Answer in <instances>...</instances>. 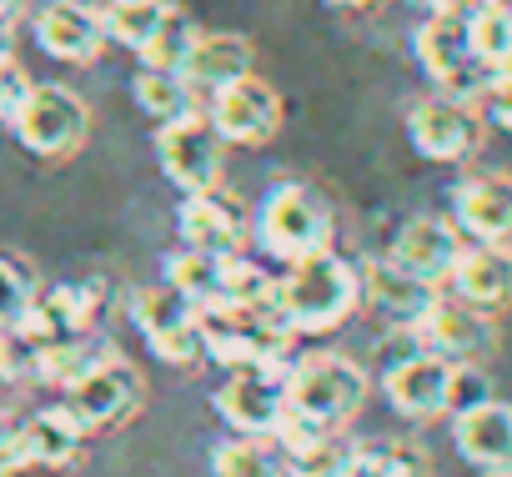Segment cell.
Instances as JSON below:
<instances>
[{
    "label": "cell",
    "instance_id": "obj_17",
    "mask_svg": "<svg viewBox=\"0 0 512 477\" xmlns=\"http://www.w3.org/2000/svg\"><path fill=\"white\" fill-rule=\"evenodd\" d=\"M176 231H181V247L206 252V257H236L246 247V216L221 191H191V196H181Z\"/></svg>",
    "mask_w": 512,
    "mask_h": 477
},
{
    "label": "cell",
    "instance_id": "obj_23",
    "mask_svg": "<svg viewBox=\"0 0 512 477\" xmlns=\"http://www.w3.org/2000/svg\"><path fill=\"white\" fill-rule=\"evenodd\" d=\"M26 447H31V467H76L81 447H86V427L61 407H41L26 417Z\"/></svg>",
    "mask_w": 512,
    "mask_h": 477
},
{
    "label": "cell",
    "instance_id": "obj_2",
    "mask_svg": "<svg viewBox=\"0 0 512 477\" xmlns=\"http://www.w3.org/2000/svg\"><path fill=\"white\" fill-rule=\"evenodd\" d=\"M362 307V277L352 262H342L332 247L317 257H302L287 267V277L277 282V312L282 322L302 337V332H337L352 312Z\"/></svg>",
    "mask_w": 512,
    "mask_h": 477
},
{
    "label": "cell",
    "instance_id": "obj_37",
    "mask_svg": "<svg viewBox=\"0 0 512 477\" xmlns=\"http://www.w3.org/2000/svg\"><path fill=\"white\" fill-rule=\"evenodd\" d=\"M36 362V347L21 332H0V382H26Z\"/></svg>",
    "mask_w": 512,
    "mask_h": 477
},
{
    "label": "cell",
    "instance_id": "obj_30",
    "mask_svg": "<svg viewBox=\"0 0 512 477\" xmlns=\"http://www.w3.org/2000/svg\"><path fill=\"white\" fill-rule=\"evenodd\" d=\"M166 287L181 292L191 307L216 302V292H221V257H206V252H191V247L171 252L166 257Z\"/></svg>",
    "mask_w": 512,
    "mask_h": 477
},
{
    "label": "cell",
    "instance_id": "obj_25",
    "mask_svg": "<svg viewBox=\"0 0 512 477\" xmlns=\"http://www.w3.org/2000/svg\"><path fill=\"white\" fill-rule=\"evenodd\" d=\"M211 477H287V457L272 437H226L211 447Z\"/></svg>",
    "mask_w": 512,
    "mask_h": 477
},
{
    "label": "cell",
    "instance_id": "obj_6",
    "mask_svg": "<svg viewBox=\"0 0 512 477\" xmlns=\"http://www.w3.org/2000/svg\"><path fill=\"white\" fill-rule=\"evenodd\" d=\"M146 402V377L116 357V352H101L71 387H66V412L86 427V432H111V427H126Z\"/></svg>",
    "mask_w": 512,
    "mask_h": 477
},
{
    "label": "cell",
    "instance_id": "obj_16",
    "mask_svg": "<svg viewBox=\"0 0 512 477\" xmlns=\"http://www.w3.org/2000/svg\"><path fill=\"white\" fill-rule=\"evenodd\" d=\"M357 277H362V307H372L382 322H392V327H402V332H412V327L422 322V312L442 297V287L412 277V272L397 267L392 257L362 262Z\"/></svg>",
    "mask_w": 512,
    "mask_h": 477
},
{
    "label": "cell",
    "instance_id": "obj_31",
    "mask_svg": "<svg viewBox=\"0 0 512 477\" xmlns=\"http://www.w3.org/2000/svg\"><path fill=\"white\" fill-rule=\"evenodd\" d=\"M161 11H166V0H106V11H101L106 41H121L136 51L151 36V26L161 21Z\"/></svg>",
    "mask_w": 512,
    "mask_h": 477
},
{
    "label": "cell",
    "instance_id": "obj_10",
    "mask_svg": "<svg viewBox=\"0 0 512 477\" xmlns=\"http://www.w3.org/2000/svg\"><path fill=\"white\" fill-rule=\"evenodd\" d=\"M407 141L417 146V156L457 166V161L477 156V146H482V111L472 101L427 96L407 111Z\"/></svg>",
    "mask_w": 512,
    "mask_h": 477
},
{
    "label": "cell",
    "instance_id": "obj_27",
    "mask_svg": "<svg viewBox=\"0 0 512 477\" xmlns=\"http://www.w3.org/2000/svg\"><path fill=\"white\" fill-rule=\"evenodd\" d=\"M131 96H136V106H141L156 126H166V121L196 111V91L181 81V71H151V66H141L136 81H131Z\"/></svg>",
    "mask_w": 512,
    "mask_h": 477
},
{
    "label": "cell",
    "instance_id": "obj_40",
    "mask_svg": "<svg viewBox=\"0 0 512 477\" xmlns=\"http://www.w3.org/2000/svg\"><path fill=\"white\" fill-rule=\"evenodd\" d=\"M11 51H16V21L0 16V61H11Z\"/></svg>",
    "mask_w": 512,
    "mask_h": 477
},
{
    "label": "cell",
    "instance_id": "obj_34",
    "mask_svg": "<svg viewBox=\"0 0 512 477\" xmlns=\"http://www.w3.org/2000/svg\"><path fill=\"white\" fill-rule=\"evenodd\" d=\"M492 397V382L482 372V362H452V392H447V417L452 412H467L477 402Z\"/></svg>",
    "mask_w": 512,
    "mask_h": 477
},
{
    "label": "cell",
    "instance_id": "obj_15",
    "mask_svg": "<svg viewBox=\"0 0 512 477\" xmlns=\"http://www.w3.org/2000/svg\"><path fill=\"white\" fill-rule=\"evenodd\" d=\"M452 226L467 242L512 247V176L507 171H472L452 186Z\"/></svg>",
    "mask_w": 512,
    "mask_h": 477
},
{
    "label": "cell",
    "instance_id": "obj_18",
    "mask_svg": "<svg viewBox=\"0 0 512 477\" xmlns=\"http://www.w3.org/2000/svg\"><path fill=\"white\" fill-rule=\"evenodd\" d=\"M36 46L51 61L91 66L106 51V21H101V11L86 6V0H51V6L36 11Z\"/></svg>",
    "mask_w": 512,
    "mask_h": 477
},
{
    "label": "cell",
    "instance_id": "obj_22",
    "mask_svg": "<svg viewBox=\"0 0 512 477\" xmlns=\"http://www.w3.org/2000/svg\"><path fill=\"white\" fill-rule=\"evenodd\" d=\"M251 76V41L246 36H231V31H211V36H196L186 61H181V81L191 91H221L231 81Z\"/></svg>",
    "mask_w": 512,
    "mask_h": 477
},
{
    "label": "cell",
    "instance_id": "obj_28",
    "mask_svg": "<svg viewBox=\"0 0 512 477\" xmlns=\"http://www.w3.org/2000/svg\"><path fill=\"white\" fill-rule=\"evenodd\" d=\"M467 36H472V51L487 71L512 66V6H502V0L467 6Z\"/></svg>",
    "mask_w": 512,
    "mask_h": 477
},
{
    "label": "cell",
    "instance_id": "obj_11",
    "mask_svg": "<svg viewBox=\"0 0 512 477\" xmlns=\"http://www.w3.org/2000/svg\"><path fill=\"white\" fill-rule=\"evenodd\" d=\"M131 322H136V332L146 337V347H151L161 362H171V367L201 362L196 307H191L181 292H171L166 282H161V287H141V292L131 297Z\"/></svg>",
    "mask_w": 512,
    "mask_h": 477
},
{
    "label": "cell",
    "instance_id": "obj_5",
    "mask_svg": "<svg viewBox=\"0 0 512 477\" xmlns=\"http://www.w3.org/2000/svg\"><path fill=\"white\" fill-rule=\"evenodd\" d=\"M412 56L427 71V81L437 86V96H452V101H472L477 106V96H482V86L492 76L477 61V51H472L467 11H427V21L412 36Z\"/></svg>",
    "mask_w": 512,
    "mask_h": 477
},
{
    "label": "cell",
    "instance_id": "obj_14",
    "mask_svg": "<svg viewBox=\"0 0 512 477\" xmlns=\"http://www.w3.org/2000/svg\"><path fill=\"white\" fill-rule=\"evenodd\" d=\"M382 392L392 402L397 417L407 422H432V417H447V392H452V362L427 352V347H412L407 357L387 362L382 372Z\"/></svg>",
    "mask_w": 512,
    "mask_h": 477
},
{
    "label": "cell",
    "instance_id": "obj_29",
    "mask_svg": "<svg viewBox=\"0 0 512 477\" xmlns=\"http://www.w3.org/2000/svg\"><path fill=\"white\" fill-rule=\"evenodd\" d=\"M196 36H201L196 21H191L181 6H166L161 21L151 26V36L136 46V56H141V66H151V71H181V61H186V51H191Z\"/></svg>",
    "mask_w": 512,
    "mask_h": 477
},
{
    "label": "cell",
    "instance_id": "obj_44",
    "mask_svg": "<svg viewBox=\"0 0 512 477\" xmlns=\"http://www.w3.org/2000/svg\"><path fill=\"white\" fill-rule=\"evenodd\" d=\"M502 6H512V0H502Z\"/></svg>",
    "mask_w": 512,
    "mask_h": 477
},
{
    "label": "cell",
    "instance_id": "obj_24",
    "mask_svg": "<svg viewBox=\"0 0 512 477\" xmlns=\"http://www.w3.org/2000/svg\"><path fill=\"white\" fill-rule=\"evenodd\" d=\"M352 477H432V457L412 437L352 442Z\"/></svg>",
    "mask_w": 512,
    "mask_h": 477
},
{
    "label": "cell",
    "instance_id": "obj_4",
    "mask_svg": "<svg viewBox=\"0 0 512 477\" xmlns=\"http://www.w3.org/2000/svg\"><path fill=\"white\" fill-rule=\"evenodd\" d=\"M332 206L327 196H317L312 186L302 181H282L267 191L262 211H256V242H262L277 262H302V257H317L332 247Z\"/></svg>",
    "mask_w": 512,
    "mask_h": 477
},
{
    "label": "cell",
    "instance_id": "obj_35",
    "mask_svg": "<svg viewBox=\"0 0 512 477\" xmlns=\"http://www.w3.org/2000/svg\"><path fill=\"white\" fill-rule=\"evenodd\" d=\"M31 467V447H26V417L0 412V477H16Z\"/></svg>",
    "mask_w": 512,
    "mask_h": 477
},
{
    "label": "cell",
    "instance_id": "obj_7",
    "mask_svg": "<svg viewBox=\"0 0 512 477\" xmlns=\"http://www.w3.org/2000/svg\"><path fill=\"white\" fill-rule=\"evenodd\" d=\"M11 126H16V141L31 156L56 161V156H71L76 146H86V136H91V106L71 86H56V81L36 86L31 81V91H26L21 111L11 116Z\"/></svg>",
    "mask_w": 512,
    "mask_h": 477
},
{
    "label": "cell",
    "instance_id": "obj_20",
    "mask_svg": "<svg viewBox=\"0 0 512 477\" xmlns=\"http://www.w3.org/2000/svg\"><path fill=\"white\" fill-rule=\"evenodd\" d=\"M447 287H452V297H462L467 307H482V312H492V317L507 312V307H512V247L462 242Z\"/></svg>",
    "mask_w": 512,
    "mask_h": 477
},
{
    "label": "cell",
    "instance_id": "obj_13",
    "mask_svg": "<svg viewBox=\"0 0 512 477\" xmlns=\"http://www.w3.org/2000/svg\"><path fill=\"white\" fill-rule=\"evenodd\" d=\"M206 121H211V131H216L226 146H267V141L282 131V96H277V86H267V81L241 76V81L211 91Z\"/></svg>",
    "mask_w": 512,
    "mask_h": 477
},
{
    "label": "cell",
    "instance_id": "obj_12",
    "mask_svg": "<svg viewBox=\"0 0 512 477\" xmlns=\"http://www.w3.org/2000/svg\"><path fill=\"white\" fill-rule=\"evenodd\" d=\"M412 337L417 347L447 362H487L497 352V317L482 307H467L462 297H437L412 327Z\"/></svg>",
    "mask_w": 512,
    "mask_h": 477
},
{
    "label": "cell",
    "instance_id": "obj_1",
    "mask_svg": "<svg viewBox=\"0 0 512 477\" xmlns=\"http://www.w3.org/2000/svg\"><path fill=\"white\" fill-rule=\"evenodd\" d=\"M196 327H201V357H211L216 367H287V347H292V327L282 322L277 302H206L196 307Z\"/></svg>",
    "mask_w": 512,
    "mask_h": 477
},
{
    "label": "cell",
    "instance_id": "obj_21",
    "mask_svg": "<svg viewBox=\"0 0 512 477\" xmlns=\"http://www.w3.org/2000/svg\"><path fill=\"white\" fill-rule=\"evenodd\" d=\"M452 442L462 462L482 472H512V402H477L467 412H452Z\"/></svg>",
    "mask_w": 512,
    "mask_h": 477
},
{
    "label": "cell",
    "instance_id": "obj_38",
    "mask_svg": "<svg viewBox=\"0 0 512 477\" xmlns=\"http://www.w3.org/2000/svg\"><path fill=\"white\" fill-rule=\"evenodd\" d=\"M26 91H31V76H26L16 61H0V121H11V116L21 111Z\"/></svg>",
    "mask_w": 512,
    "mask_h": 477
},
{
    "label": "cell",
    "instance_id": "obj_32",
    "mask_svg": "<svg viewBox=\"0 0 512 477\" xmlns=\"http://www.w3.org/2000/svg\"><path fill=\"white\" fill-rule=\"evenodd\" d=\"M226 302H277V277H267L256 262H246L241 252L236 257H221V292Z\"/></svg>",
    "mask_w": 512,
    "mask_h": 477
},
{
    "label": "cell",
    "instance_id": "obj_42",
    "mask_svg": "<svg viewBox=\"0 0 512 477\" xmlns=\"http://www.w3.org/2000/svg\"><path fill=\"white\" fill-rule=\"evenodd\" d=\"M16 11H21V0H0V16L6 21H16Z\"/></svg>",
    "mask_w": 512,
    "mask_h": 477
},
{
    "label": "cell",
    "instance_id": "obj_9",
    "mask_svg": "<svg viewBox=\"0 0 512 477\" xmlns=\"http://www.w3.org/2000/svg\"><path fill=\"white\" fill-rule=\"evenodd\" d=\"M211 407L231 432L272 437L287 417V367H231Z\"/></svg>",
    "mask_w": 512,
    "mask_h": 477
},
{
    "label": "cell",
    "instance_id": "obj_41",
    "mask_svg": "<svg viewBox=\"0 0 512 477\" xmlns=\"http://www.w3.org/2000/svg\"><path fill=\"white\" fill-rule=\"evenodd\" d=\"M417 6H427V11H467V6H477V0H417Z\"/></svg>",
    "mask_w": 512,
    "mask_h": 477
},
{
    "label": "cell",
    "instance_id": "obj_39",
    "mask_svg": "<svg viewBox=\"0 0 512 477\" xmlns=\"http://www.w3.org/2000/svg\"><path fill=\"white\" fill-rule=\"evenodd\" d=\"M332 11H352V16H367V11H377L382 0H327Z\"/></svg>",
    "mask_w": 512,
    "mask_h": 477
},
{
    "label": "cell",
    "instance_id": "obj_3",
    "mask_svg": "<svg viewBox=\"0 0 512 477\" xmlns=\"http://www.w3.org/2000/svg\"><path fill=\"white\" fill-rule=\"evenodd\" d=\"M367 402V372L342 352H307L287 367V412L342 432Z\"/></svg>",
    "mask_w": 512,
    "mask_h": 477
},
{
    "label": "cell",
    "instance_id": "obj_33",
    "mask_svg": "<svg viewBox=\"0 0 512 477\" xmlns=\"http://www.w3.org/2000/svg\"><path fill=\"white\" fill-rule=\"evenodd\" d=\"M31 302H36L31 277H26L11 257H0V332H16V327L26 322Z\"/></svg>",
    "mask_w": 512,
    "mask_h": 477
},
{
    "label": "cell",
    "instance_id": "obj_43",
    "mask_svg": "<svg viewBox=\"0 0 512 477\" xmlns=\"http://www.w3.org/2000/svg\"><path fill=\"white\" fill-rule=\"evenodd\" d=\"M482 477H512V472H482Z\"/></svg>",
    "mask_w": 512,
    "mask_h": 477
},
{
    "label": "cell",
    "instance_id": "obj_8",
    "mask_svg": "<svg viewBox=\"0 0 512 477\" xmlns=\"http://www.w3.org/2000/svg\"><path fill=\"white\" fill-rule=\"evenodd\" d=\"M156 161H161L166 181L181 186V196L216 191L221 186V166H226V141L211 131L206 116L186 111V116L156 126Z\"/></svg>",
    "mask_w": 512,
    "mask_h": 477
},
{
    "label": "cell",
    "instance_id": "obj_19",
    "mask_svg": "<svg viewBox=\"0 0 512 477\" xmlns=\"http://www.w3.org/2000/svg\"><path fill=\"white\" fill-rule=\"evenodd\" d=\"M457 252H462V231L447 221V216H407L392 236V262L407 267L412 277L432 282V287H447L452 267H457Z\"/></svg>",
    "mask_w": 512,
    "mask_h": 477
},
{
    "label": "cell",
    "instance_id": "obj_36",
    "mask_svg": "<svg viewBox=\"0 0 512 477\" xmlns=\"http://www.w3.org/2000/svg\"><path fill=\"white\" fill-rule=\"evenodd\" d=\"M477 106H482V116H487V121H497L502 131H512V66H497V71L487 76V86H482Z\"/></svg>",
    "mask_w": 512,
    "mask_h": 477
},
{
    "label": "cell",
    "instance_id": "obj_26",
    "mask_svg": "<svg viewBox=\"0 0 512 477\" xmlns=\"http://www.w3.org/2000/svg\"><path fill=\"white\" fill-rule=\"evenodd\" d=\"M106 347H96L86 332H71V337H51V342H41L36 347V362H31V377L36 382H46V387H71L96 357H101Z\"/></svg>",
    "mask_w": 512,
    "mask_h": 477
}]
</instances>
